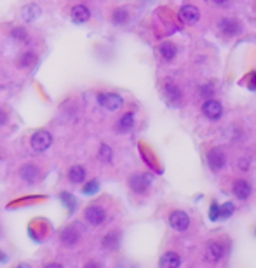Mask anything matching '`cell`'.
<instances>
[{
  "label": "cell",
  "instance_id": "obj_14",
  "mask_svg": "<svg viewBox=\"0 0 256 268\" xmlns=\"http://www.w3.org/2000/svg\"><path fill=\"white\" fill-rule=\"evenodd\" d=\"M72 21L77 25H82V23H87L89 18H91V12H89V9L85 7V5H75V7L72 9Z\"/></svg>",
  "mask_w": 256,
  "mask_h": 268
},
{
  "label": "cell",
  "instance_id": "obj_17",
  "mask_svg": "<svg viewBox=\"0 0 256 268\" xmlns=\"http://www.w3.org/2000/svg\"><path fill=\"white\" fill-rule=\"evenodd\" d=\"M164 92H166V96H168V100L172 101V103H176V101L181 100V91H180V87H178L176 84H172V82H166Z\"/></svg>",
  "mask_w": 256,
  "mask_h": 268
},
{
  "label": "cell",
  "instance_id": "obj_25",
  "mask_svg": "<svg viewBox=\"0 0 256 268\" xmlns=\"http://www.w3.org/2000/svg\"><path fill=\"white\" fill-rule=\"evenodd\" d=\"M33 63H35V54H31V53H25V54H21V57H19V66H23V68L31 66Z\"/></svg>",
  "mask_w": 256,
  "mask_h": 268
},
{
  "label": "cell",
  "instance_id": "obj_16",
  "mask_svg": "<svg viewBox=\"0 0 256 268\" xmlns=\"http://www.w3.org/2000/svg\"><path fill=\"white\" fill-rule=\"evenodd\" d=\"M85 174H87V171H85V167H82V165H72V167L68 169V180L75 185L84 183Z\"/></svg>",
  "mask_w": 256,
  "mask_h": 268
},
{
  "label": "cell",
  "instance_id": "obj_31",
  "mask_svg": "<svg viewBox=\"0 0 256 268\" xmlns=\"http://www.w3.org/2000/svg\"><path fill=\"white\" fill-rule=\"evenodd\" d=\"M5 122H7V117H5L4 110H0V126H4Z\"/></svg>",
  "mask_w": 256,
  "mask_h": 268
},
{
  "label": "cell",
  "instance_id": "obj_20",
  "mask_svg": "<svg viewBox=\"0 0 256 268\" xmlns=\"http://www.w3.org/2000/svg\"><path fill=\"white\" fill-rule=\"evenodd\" d=\"M23 18H25V21H35V19L40 16V7L38 5H35V4H30V5H27V7H23Z\"/></svg>",
  "mask_w": 256,
  "mask_h": 268
},
{
  "label": "cell",
  "instance_id": "obj_2",
  "mask_svg": "<svg viewBox=\"0 0 256 268\" xmlns=\"http://www.w3.org/2000/svg\"><path fill=\"white\" fill-rule=\"evenodd\" d=\"M98 103L107 108L108 111H117L124 105V100L115 92H101V94H98Z\"/></svg>",
  "mask_w": 256,
  "mask_h": 268
},
{
  "label": "cell",
  "instance_id": "obj_22",
  "mask_svg": "<svg viewBox=\"0 0 256 268\" xmlns=\"http://www.w3.org/2000/svg\"><path fill=\"white\" fill-rule=\"evenodd\" d=\"M103 245L107 249H115L117 245H119V234H117V232L108 234L107 237H105V241H103Z\"/></svg>",
  "mask_w": 256,
  "mask_h": 268
},
{
  "label": "cell",
  "instance_id": "obj_8",
  "mask_svg": "<svg viewBox=\"0 0 256 268\" xmlns=\"http://www.w3.org/2000/svg\"><path fill=\"white\" fill-rule=\"evenodd\" d=\"M207 164H209V167L213 169L214 172L222 171L223 165H225V153L220 148H211L209 152H207Z\"/></svg>",
  "mask_w": 256,
  "mask_h": 268
},
{
  "label": "cell",
  "instance_id": "obj_7",
  "mask_svg": "<svg viewBox=\"0 0 256 268\" xmlns=\"http://www.w3.org/2000/svg\"><path fill=\"white\" fill-rule=\"evenodd\" d=\"M202 113L206 115L209 120H218L223 113L222 103H220L218 100H213V98H211V100H207L206 103L202 105Z\"/></svg>",
  "mask_w": 256,
  "mask_h": 268
},
{
  "label": "cell",
  "instance_id": "obj_18",
  "mask_svg": "<svg viewBox=\"0 0 256 268\" xmlns=\"http://www.w3.org/2000/svg\"><path fill=\"white\" fill-rule=\"evenodd\" d=\"M117 127H119L120 133H127V131L133 129V127H134V113H133V111H127V113H124L122 117H120Z\"/></svg>",
  "mask_w": 256,
  "mask_h": 268
},
{
  "label": "cell",
  "instance_id": "obj_3",
  "mask_svg": "<svg viewBox=\"0 0 256 268\" xmlns=\"http://www.w3.org/2000/svg\"><path fill=\"white\" fill-rule=\"evenodd\" d=\"M84 218L89 225L98 226L107 219V211H105V207H101V206H89V207H85V211H84Z\"/></svg>",
  "mask_w": 256,
  "mask_h": 268
},
{
  "label": "cell",
  "instance_id": "obj_13",
  "mask_svg": "<svg viewBox=\"0 0 256 268\" xmlns=\"http://www.w3.org/2000/svg\"><path fill=\"white\" fill-rule=\"evenodd\" d=\"M181 265V258L178 253H174V251H169V253L162 254L161 261H159V267L161 268H176Z\"/></svg>",
  "mask_w": 256,
  "mask_h": 268
},
{
  "label": "cell",
  "instance_id": "obj_9",
  "mask_svg": "<svg viewBox=\"0 0 256 268\" xmlns=\"http://www.w3.org/2000/svg\"><path fill=\"white\" fill-rule=\"evenodd\" d=\"M180 19L185 25H195L200 19L199 9L195 7V5H190V4L183 5V7L180 9Z\"/></svg>",
  "mask_w": 256,
  "mask_h": 268
},
{
  "label": "cell",
  "instance_id": "obj_12",
  "mask_svg": "<svg viewBox=\"0 0 256 268\" xmlns=\"http://www.w3.org/2000/svg\"><path fill=\"white\" fill-rule=\"evenodd\" d=\"M232 191H233V195L237 197L239 200H246V199H249V195H251L253 188L246 180H237L235 183H233Z\"/></svg>",
  "mask_w": 256,
  "mask_h": 268
},
{
  "label": "cell",
  "instance_id": "obj_24",
  "mask_svg": "<svg viewBox=\"0 0 256 268\" xmlns=\"http://www.w3.org/2000/svg\"><path fill=\"white\" fill-rule=\"evenodd\" d=\"M61 200H63V204H65V206L68 207L70 213H72V211L75 209L77 200H75V197H73V195H70V193H66V191H63V193H61Z\"/></svg>",
  "mask_w": 256,
  "mask_h": 268
},
{
  "label": "cell",
  "instance_id": "obj_29",
  "mask_svg": "<svg viewBox=\"0 0 256 268\" xmlns=\"http://www.w3.org/2000/svg\"><path fill=\"white\" fill-rule=\"evenodd\" d=\"M248 87L251 91H256V72H251L248 77Z\"/></svg>",
  "mask_w": 256,
  "mask_h": 268
},
{
  "label": "cell",
  "instance_id": "obj_5",
  "mask_svg": "<svg viewBox=\"0 0 256 268\" xmlns=\"http://www.w3.org/2000/svg\"><path fill=\"white\" fill-rule=\"evenodd\" d=\"M152 183V176L148 174H134L129 178V187L134 193H145Z\"/></svg>",
  "mask_w": 256,
  "mask_h": 268
},
{
  "label": "cell",
  "instance_id": "obj_23",
  "mask_svg": "<svg viewBox=\"0 0 256 268\" xmlns=\"http://www.w3.org/2000/svg\"><path fill=\"white\" fill-rule=\"evenodd\" d=\"M98 155H100V159L103 162H112V157H114V152H112V148L108 145H101L100 146V152H98Z\"/></svg>",
  "mask_w": 256,
  "mask_h": 268
},
{
  "label": "cell",
  "instance_id": "obj_26",
  "mask_svg": "<svg viewBox=\"0 0 256 268\" xmlns=\"http://www.w3.org/2000/svg\"><path fill=\"white\" fill-rule=\"evenodd\" d=\"M100 190V183L96 180H92V181H89L87 185H85L84 188H82V191H84L85 195H91V193H96V191Z\"/></svg>",
  "mask_w": 256,
  "mask_h": 268
},
{
  "label": "cell",
  "instance_id": "obj_10",
  "mask_svg": "<svg viewBox=\"0 0 256 268\" xmlns=\"http://www.w3.org/2000/svg\"><path fill=\"white\" fill-rule=\"evenodd\" d=\"M218 30L225 35H237L241 31V25L233 18H222L218 21Z\"/></svg>",
  "mask_w": 256,
  "mask_h": 268
},
{
  "label": "cell",
  "instance_id": "obj_1",
  "mask_svg": "<svg viewBox=\"0 0 256 268\" xmlns=\"http://www.w3.org/2000/svg\"><path fill=\"white\" fill-rule=\"evenodd\" d=\"M30 145H31V148H33L35 152L42 153V152H46L51 145H53V136H51L49 131H37V133L31 136Z\"/></svg>",
  "mask_w": 256,
  "mask_h": 268
},
{
  "label": "cell",
  "instance_id": "obj_21",
  "mask_svg": "<svg viewBox=\"0 0 256 268\" xmlns=\"http://www.w3.org/2000/svg\"><path fill=\"white\" fill-rule=\"evenodd\" d=\"M129 19V14H127L126 9H115L114 14H112V21L115 25H124Z\"/></svg>",
  "mask_w": 256,
  "mask_h": 268
},
{
  "label": "cell",
  "instance_id": "obj_28",
  "mask_svg": "<svg viewBox=\"0 0 256 268\" xmlns=\"http://www.w3.org/2000/svg\"><path fill=\"white\" fill-rule=\"evenodd\" d=\"M12 37L19 38V40H27V31H25L23 28H14V30H12Z\"/></svg>",
  "mask_w": 256,
  "mask_h": 268
},
{
  "label": "cell",
  "instance_id": "obj_11",
  "mask_svg": "<svg viewBox=\"0 0 256 268\" xmlns=\"http://www.w3.org/2000/svg\"><path fill=\"white\" fill-rule=\"evenodd\" d=\"M38 174H40V171L35 164H25L19 171V176L27 185H33L38 180Z\"/></svg>",
  "mask_w": 256,
  "mask_h": 268
},
{
  "label": "cell",
  "instance_id": "obj_27",
  "mask_svg": "<svg viewBox=\"0 0 256 268\" xmlns=\"http://www.w3.org/2000/svg\"><path fill=\"white\" fill-rule=\"evenodd\" d=\"M232 211H233V206L232 204H225V206L223 207H220V213H222V214H220V218H227V216H230L232 214Z\"/></svg>",
  "mask_w": 256,
  "mask_h": 268
},
{
  "label": "cell",
  "instance_id": "obj_19",
  "mask_svg": "<svg viewBox=\"0 0 256 268\" xmlns=\"http://www.w3.org/2000/svg\"><path fill=\"white\" fill-rule=\"evenodd\" d=\"M159 53H161V57L164 61H172L176 56V47L171 42H162L159 47Z\"/></svg>",
  "mask_w": 256,
  "mask_h": 268
},
{
  "label": "cell",
  "instance_id": "obj_30",
  "mask_svg": "<svg viewBox=\"0 0 256 268\" xmlns=\"http://www.w3.org/2000/svg\"><path fill=\"white\" fill-rule=\"evenodd\" d=\"M200 92H202V94H206V96H209V94H213V92H214V89L211 87V85H204V87L200 89Z\"/></svg>",
  "mask_w": 256,
  "mask_h": 268
},
{
  "label": "cell",
  "instance_id": "obj_32",
  "mask_svg": "<svg viewBox=\"0 0 256 268\" xmlns=\"http://www.w3.org/2000/svg\"><path fill=\"white\" fill-rule=\"evenodd\" d=\"M213 2L216 5H227V2H228V0H213Z\"/></svg>",
  "mask_w": 256,
  "mask_h": 268
},
{
  "label": "cell",
  "instance_id": "obj_6",
  "mask_svg": "<svg viewBox=\"0 0 256 268\" xmlns=\"http://www.w3.org/2000/svg\"><path fill=\"white\" fill-rule=\"evenodd\" d=\"M204 254H206L207 261H211V263H218V261L223 258V254H225V247H223V244H220V242L211 241L206 244Z\"/></svg>",
  "mask_w": 256,
  "mask_h": 268
},
{
  "label": "cell",
  "instance_id": "obj_15",
  "mask_svg": "<svg viewBox=\"0 0 256 268\" xmlns=\"http://www.w3.org/2000/svg\"><path fill=\"white\" fill-rule=\"evenodd\" d=\"M79 239H81V234H79V230L75 226H66L61 232V242L65 245H68V247L70 245H75L79 242Z\"/></svg>",
  "mask_w": 256,
  "mask_h": 268
},
{
  "label": "cell",
  "instance_id": "obj_4",
  "mask_svg": "<svg viewBox=\"0 0 256 268\" xmlns=\"http://www.w3.org/2000/svg\"><path fill=\"white\" fill-rule=\"evenodd\" d=\"M169 225L176 230V232H185L190 226V218L185 211H172L169 214Z\"/></svg>",
  "mask_w": 256,
  "mask_h": 268
}]
</instances>
